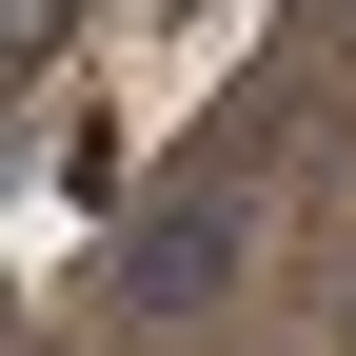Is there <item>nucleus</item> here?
I'll return each mask as SVG.
<instances>
[{"instance_id": "f03ea898", "label": "nucleus", "mask_w": 356, "mask_h": 356, "mask_svg": "<svg viewBox=\"0 0 356 356\" xmlns=\"http://www.w3.org/2000/svg\"><path fill=\"white\" fill-rule=\"evenodd\" d=\"M60 20L79 0H0V60H60Z\"/></svg>"}, {"instance_id": "f257e3e1", "label": "nucleus", "mask_w": 356, "mask_h": 356, "mask_svg": "<svg viewBox=\"0 0 356 356\" xmlns=\"http://www.w3.org/2000/svg\"><path fill=\"white\" fill-rule=\"evenodd\" d=\"M238 257H257V218H238V198L198 178V198H139V218H119L99 297H119L139 337H178V317H218V297H238Z\"/></svg>"}]
</instances>
